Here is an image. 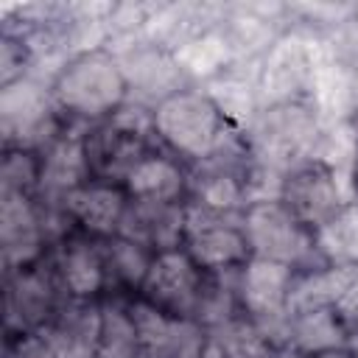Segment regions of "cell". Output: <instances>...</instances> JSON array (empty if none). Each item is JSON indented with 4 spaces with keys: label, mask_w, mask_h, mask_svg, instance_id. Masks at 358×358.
<instances>
[{
    "label": "cell",
    "mask_w": 358,
    "mask_h": 358,
    "mask_svg": "<svg viewBox=\"0 0 358 358\" xmlns=\"http://www.w3.org/2000/svg\"><path fill=\"white\" fill-rule=\"evenodd\" d=\"M151 112L162 148H168L190 168L213 159L235 143L221 106L199 90H176L165 95Z\"/></svg>",
    "instance_id": "obj_1"
},
{
    "label": "cell",
    "mask_w": 358,
    "mask_h": 358,
    "mask_svg": "<svg viewBox=\"0 0 358 358\" xmlns=\"http://www.w3.org/2000/svg\"><path fill=\"white\" fill-rule=\"evenodd\" d=\"M126 76L103 50H90L70 59L50 84L53 106L67 123L95 126L126 103Z\"/></svg>",
    "instance_id": "obj_2"
},
{
    "label": "cell",
    "mask_w": 358,
    "mask_h": 358,
    "mask_svg": "<svg viewBox=\"0 0 358 358\" xmlns=\"http://www.w3.org/2000/svg\"><path fill=\"white\" fill-rule=\"evenodd\" d=\"M157 145L162 143L154 131V112L143 103H123L115 115L90 126L84 134L92 179L112 185H123L129 171Z\"/></svg>",
    "instance_id": "obj_3"
},
{
    "label": "cell",
    "mask_w": 358,
    "mask_h": 358,
    "mask_svg": "<svg viewBox=\"0 0 358 358\" xmlns=\"http://www.w3.org/2000/svg\"><path fill=\"white\" fill-rule=\"evenodd\" d=\"M296 271L282 263L249 257L235 271V294L241 313L255 322L277 347L285 344L294 310Z\"/></svg>",
    "instance_id": "obj_4"
},
{
    "label": "cell",
    "mask_w": 358,
    "mask_h": 358,
    "mask_svg": "<svg viewBox=\"0 0 358 358\" xmlns=\"http://www.w3.org/2000/svg\"><path fill=\"white\" fill-rule=\"evenodd\" d=\"M243 232L252 257L291 266L294 271L313 268L319 260L316 232L299 224L280 199H260L243 210Z\"/></svg>",
    "instance_id": "obj_5"
},
{
    "label": "cell",
    "mask_w": 358,
    "mask_h": 358,
    "mask_svg": "<svg viewBox=\"0 0 358 358\" xmlns=\"http://www.w3.org/2000/svg\"><path fill=\"white\" fill-rule=\"evenodd\" d=\"M182 249L204 274L238 271L252 257L243 232V215L215 213L193 201H185Z\"/></svg>",
    "instance_id": "obj_6"
},
{
    "label": "cell",
    "mask_w": 358,
    "mask_h": 358,
    "mask_svg": "<svg viewBox=\"0 0 358 358\" xmlns=\"http://www.w3.org/2000/svg\"><path fill=\"white\" fill-rule=\"evenodd\" d=\"M204 285H207V274L179 246V249H165L154 255L137 296L173 319L193 322Z\"/></svg>",
    "instance_id": "obj_7"
},
{
    "label": "cell",
    "mask_w": 358,
    "mask_h": 358,
    "mask_svg": "<svg viewBox=\"0 0 358 358\" xmlns=\"http://www.w3.org/2000/svg\"><path fill=\"white\" fill-rule=\"evenodd\" d=\"M277 199L310 232H319V229L336 224V218L344 210L336 171L324 159H316V157L305 159L302 165L291 168L282 176Z\"/></svg>",
    "instance_id": "obj_8"
},
{
    "label": "cell",
    "mask_w": 358,
    "mask_h": 358,
    "mask_svg": "<svg viewBox=\"0 0 358 358\" xmlns=\"http://www.w3.org/2000/svg\"><path fill=\"white\" fill-rule=\"evenodd\" d=\"M62 288L56 282L53 266L45 260L20 271L6 274V330L11 338L25 336V333H39L45 330L53 316L59 313L62 302Z\"/></svg>",
    "instance_id": "obj_9"
},
{
    "label": "cell",
    "mask_w": 358,
    "mask_h": 358,
    "mask_svg": "<svg viewBox=\"0 0 358 358\" xmlns=\"http://www.w3.org/2000/svg\"><path fill=\"white\" fill-rule=\"evenodd\" d=\"M48 243L50 235L36 196L0 190V246L6 274L42 263Z\"/></svg>",
    "instance_id": "obj_10"
},
{
    "label": "cell",
    "mask_w": 358,
    "mask_h": 358,
    "mask_svg": "<svg viewBox=\"0 0 358 358\" xmlns=\"http://www.w3.org/2000/svg\"><path fill=\"white\" fill-rule=\"evenodd\" d=\"M87 129L90 126L67 123L48 140L45 148H39V187H36L39 204L59 207L67 193H73L76 187L92 179L84 148Z\"/></svg>",
    "instance_id": "obj_11"
},
{
    "label": "cell",
    "mask_w": 358,
    "mask_h": 358,
    "mask_svg": "<svg viewBox=\"0 0 358 358\" xmlns=\"http://www.w3.org/2000/svg\"><path fill=\"white\" fill-rule=\"evenodd\" d=\"M50 266L62 296L70 302H98L103 299V294H109L101 241H92L81 232H70L56 243Z\"/></svg>",
    "instance_id": "obj_12"
},
{
    "label": "cell",
    "mask_w": 358,
    "mask_h": 358,
    "mask_svg": "<svg viewBox=\"0 0 358 358\" xmlns=\"http://www.w3.org/2000/svg\"><path fill=\"white\" fill-rule=\"evenodd\" d=\"M73 227V232H81L92 241H109L120 232L129 196L120 185L90 179L73 193H67L59 204Z\"/></svg>",
    "instance_id": "obj_13"
},
{
    "label": "cell",
    "mask_w": 358,
    "mask_h": 358,
    "mask_svg": "<svg viewBox=\"0 0 358 358\" xmlns=\"http://www.w3.org/2000/svg\"><path fill=\"white\" fill-rule=\"evenodd\" d=\"M187 165L168 148H151L123 179L129 201L151 204H185L187 201Z\"/></svg>",
    "instance_id": "obj_14"
},
{
    "label": "cell",
    "mask_w": 358,
    "mask_h": 358,
    "mask_svg": "<svg viewBox=\"0 0 358 358\" xmlns=\"http://www.w3.org/2000/svg\"><path fill=\"white\" fill-rule=\"evenodd\" d=\"M347 344H350V330L338 308L327 302H294L288 336L282 347L310 355H324L333 350H347Z\"/></svg>",
    "instance_id": "obj_15"
},
{
    "label": "cell",
    "mask_w": 358,
    "mask_h": 358,
    "mask_svg": "<svg viewBox=\"0 0 358 358\" xmlns=\"http://www.w3.org/2000/svg\"><path fill=\"white\" fill-rule=\"evenodd\" d=\"M117 235L151 249L154 255L165 249H179L185 238V204L129 201Z\"/></svg>",
    "instance_id": "obj_16"
},
{
    "label": "cell",
    "mask_w": 358,
    "mask_h": 358,
    "mask_svg": "<svg viewBox=\"0 0 358 358\" xmlns=\"http://www.w3.org/2000/svg\"><path fill=\"white\" fill-rule=\"evenodd\" d=\"M101 249H103V263H106V280H109V294H131L137 296L148 268H151V260H154V252L123 238V235H115L109 241H101Z\"/></svg>",
    "instance_id": "obj_17"
},
{
    "label": "cell",
    "mask_w": 358,
    "mask_h": 358,
    "mask_svg": "<svg viewBox=\"0 0 358 358\" xmlns=\"http://www.w3.org/2000/svg\"><path fill=\"white\" fill-rule=\"evenodd\" d=\"M95 358H140V338L129 302L103 296L98 305Z\"/></svg>",
    "instance_id": "obj_18"
},
{
    "label": "cell",
    "mask_w": 358,
    "mask_h": 358,
    "mask_svg": "<svg viewBox=\"0 0 358 358\" xmlns=\"http://www.w3.org/2000/svg\"><path fill=\"white\" fill-rule=\"evenodd\" d=\"M210 336L215 338V344H218V350H221L224 358H274L277 350H280L243 313H238V316L227 319L224 324L213 327Z\"/></svg>",
    "instance_id": "obj_19"
},
{
    "label": "cell",
    "mask_w": 358,
    "mask_h": 358,
    "mask_svg": "<svg viewBox=\"0 0 358 358\" xmlns=\"http://www.w3.org/2000/svg\"><path fill=\"white\" fill-rule=\"evenodd\" d=\"M36 187H39V151L6 148L3 173H0V190L36 196Z\"/></svg>",
    "instance_id": "obj_20"
},
{
    "label": "cell",
    "mask_w": 358,
    "mask_h": 358,
    "mask_svg": "<svg viewBox=\"0 0 358 358\" xmlns=\"http://www.w3.org/2000/svg\"><path fill=\"white\" fill-rule=\"evenodd\" d=\"M6 358H56V352L42 333H25L11 338Z\"/></svg>",
    "instance_id": "obj_21"
},
{
    "label": "cell",
    "mask_w": 358,
    "mask_h": 358,
    "mask_svg": "<svg viewBox=\"0 0 358 358\" xmlns=\"http://www.w3.org/2000/svg\"><path fill=\"white\" fill-rule=\"evenodd\" d=\"M274 358H324V355H310V352H299V350H291V347H280Z\"/></svg>",
    "instance_id": "obj_22"
},
{
    "label": "cell",
    "mask_w": 358,
    "mask_h": 358,
    "mask_svg": "<svg viewBox=\"0 0 358 358\" xmlns=\"http://www.w3.org/2000/svg\"><path fill=\"white\" fill-rule=\"evenodd\" d=\"M352 190H355V199H358V148H355V162H352Z\"/></svg>",
    "instance_id": "obj_23"
},
{
    "label": "cell",
    "mask_w": 358,
    "mask_h": 358,
    "mask_svg": "<svg viewBox=\"0 0 358 358\" xmlns=\"http://www.w3.org/2000/svg\"><path fill=\"white\" fill-rule=\"evenodd\" d=\"M324 358H355L350 350H333V352H324Z\"/></svg>",
    "instance_id": "obj_24"
}]
</instances>
